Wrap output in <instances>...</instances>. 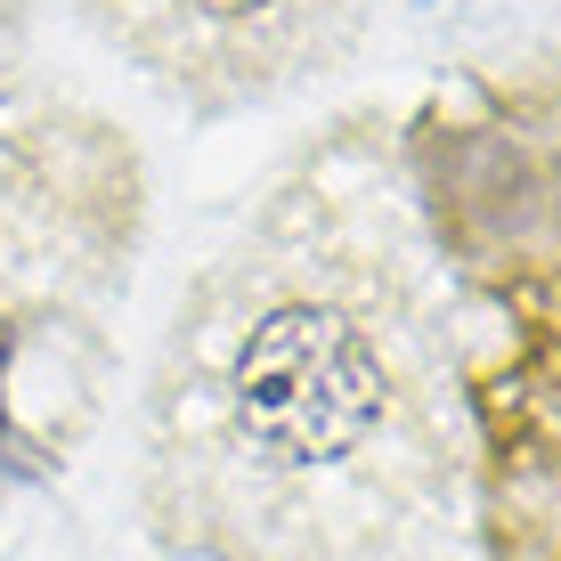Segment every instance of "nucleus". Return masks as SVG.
Returning <instances> with one entry per match:
<instances>
[{
    "mask_svg": "<svg viewBox=\"0 0 561 561\" xmlns=\"http://www.w3.org/2000/svg\"><path fill=\"white\" fill-rule=\"evenodd\" d=\"M472 391L382 123H342L171 301L139 529L171 561H472Z\"/></svg>",
    "mask_w": 561,
    "mask_h": 561,
    "instance_id": "f257e3e1",
    "label": "nucleus"
},
{
    "mask_svg": "<svg viewBox=\"0 0 561 561\" xmlns=\"http://www.w3.org/2000/svg\"><path fill=\"white\" fill-rule=\"evenodd\" d=\"M147 237V163L123 123L42 57L0 0V342L42 318H99Z\"/></svg>",
    "mask_w": 561,
    "mask_h": 561,
    "instance_id": "f03ea898",
    "label": "nucleus"
},
{
    "mask_svg": "<svg viewBox=\"0 0 561 561\" xmlns=\"http://www.w3.org/2000/svg\"><path fill=\"white\" fill-rule=\"evenodd\" d=\"M114 66L196 123L285 106L366 49L382 0H57Z\"/></svg>",
    "mask_w": 561,
    "mask_h": 561,
    "instance_id": "7ed1b4c3",
    "label": "nucleus"
}]
</instances>
